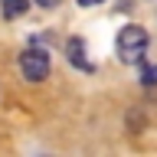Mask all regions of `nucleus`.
Instances as JSON below:
<instances>
[{
	"label": "nucleus",
	"mask_w": 157,
	"mask_h": 157,
	"mask_svg": "<svg viewBox=\"0 0 157 157\" xmlns=\"http://www.w3.org/2000/svg\"><path fill=\"white\" fill-rule=\"evenodd\" d=\"M141 78H144V85H157V69L144 66V69H141Z\"/></svg>",
	"instance_id": "39448f33"
},
{
	"label": "nucleus",
	"mask_w": 157,
	"mask_h": 157,
	"mask_svg": "<svg viewBox=\"0 0 157 157\" xmlns=\"http://www.w3.org/2000/svg\"><path fill=\"white\" fill-rule=\"evenodd\" d=\"M144 52H147V29L144 26H124L118 33V56L121 62H144Z\"/></svg>",
	"instance_id": "f257e3e1"
},
{
	"label": "nucleus",
	"mask_w": 157,
	"mask_h": 157,
	"mask_svg": "<svg viewBox=\"0 0 157 157\" xmlns=\"http://www.w3.org/2000/svg\"><path fill=\"white\" fill-rule=\"evenodd\" d=\"M20 69H23V75L29 82H43L49 75V56L43 49H26L23 56H20Z\"/></svg>",
	"instance_id": "f03ea898"
},
{
	"label": "nucleus",
	"mask_w": 157,
	"mask_h": 157,
	"mask_svg": "<svg viewBox=\"0 0 157 157\" xmlns=\"http://www.w3.org/2000/svg\"><path fill=\"white\" fill-rule=\"evenodd\" d=\"M82 7H95V3H101V0H78Z\"/></svg>",
	"instance_id": "0eeeda50"
},
{
	"label": "nucleus",
	"mask_w": 157,
	"mask_h": 157,
	"mask_svg": "<svg viewBox=\"0 0 157 157\" xmlns=\"http://www.w3.org/2000/svg\"><path fill=\"white\" fill-rule=\"evenodd\" d=\"M0 7H3V17L7 20H17L29 10V0H0Z\"/></svg>",
	"instance_id": "20e7f679"
},
{
	"label": "nucleus",
	"mask_w": 157,
	"mask_h": 157,
	"mask_svg": "<svg viewBox=\"0 0 157 157\" xmlns=\"http://www.w3.org/2000/svg\"><path fill=\"white\" fill-rule=\"evenodd\" d=\"M66 52H69V62L72 66H78V69H85V72H92V62L85 59V43L82 39H69V46H66Z\"/></svg>",
	"instance_id": "7ed1b4c3"
},
{
	"label": "nucleus",
	"mask_w": 157,
	"mask_h": 157,
	"mask_svg": "<svg viewBox=\"0 0 157 157\" xmlns=\"http://www.w3.org/2000/svg\"><path fill=\"white\" fill-rule=\"evenodd\" d=\"M36 3H39V7H56L59 0H36Z\"/></svg>",
	"instance_id": "423d86ee"
}]
</instances>
